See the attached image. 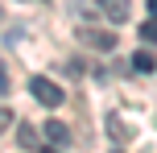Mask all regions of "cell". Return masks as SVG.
Segmentation results:
<instances>
[{"label": "cell", "mask_w": 157, "mask_h": 153, "mask_svg": "<svg viewBox=\"0 0 157 153\" xmlns=\"http://www.w3.org/2000/svg\"><path fill=\"white\" fill-rule=\"evenodd\" d=\"M46 137L54 141V145H66V141H71V132H66V124H58V120H50V124H46Z\"/></svg>", "instance_id": "5"}, {"label": "cell", "mask_w": 157, "mask_h": 153, "mask_svg": "<svg viewBox=\"0 0 157 153\" xmlns=\"http://www.w3.org/2000/svg\"><path fill=\"white\" fill-rule=\"evenodd\" d=\"M141 37L145 41H157V17H149V21L141 25Z\"/></svg>", "instance_id": "8"}, {"label": "cell", "mask_w": 157, "mask_h": 153, "mask_svg": "<svg viewBox=\"0 0 157 153\" xmlns=\"http://www.w3.org/2000/svg\"><path fill=\"white\" fill-rule=\"evenodd\" d=\"M4 83H8V79H4V66H0V91H4Z\"/></svg>", "instance_id": "10"}, {"label": "cell", "mask_w": 157, "mask_h": 153, "mask_svg": "<svg viewBox=\"0 0 157 153\" xmlns=\"http://www.w3.org/2000/svg\"><path fill=\"white\" fill-rule=\"evenodd\" d=\"M132 66H136L141 75H149V71H157V58L149 54V50H136V54H132Z\"/></svg>", "instance_id": "4"}, {"label": "cell", "mask_w": 157, "mask_h": 153, "mask_svg": "<svg viewBox=\"0 0 157 153\" xmlns=\"http://www.w3.org/2000/svg\"><path fill=\"white\" fill-rule=\"evenodd\" d=\"M78 37H83L87 46H99V50H112V46H116V33H99V29H83Z\"/></svg>", "instance_id": "2"}, {"label": "cell", "mask_w": 157, "mask_h": 153, "mask_svg": "<svg viewBox=\"0 0 157 153\" xmlns=\"http://www.w3.org/2000/svg\"><path fill=\"white\" fill-rule=\"evenodd\" d=\"M29 91H33V99H37V104H46V108H58L62 104V87H58V83H50V79H29Z\"/></svg>", "instance_id": "1"}, {"label": "cell", "mask_w": 157, "mask_h": 153, "mask_svg": "<svg viewBox=\"0 0 157 153\" xmlns=\"http://www.w3.org/2000/svg\"><path fill=\"white\" fill-rule=\"evenodd\" d=\"M17 145H21V149H41V137L29 128V124H25V128L17 132Z\"/></svg>", "instance_id": "6"}, {"label": "cell", "mask_w": 157, "mask_h": 153, "mask_svg": "<svg viewBox=\"0 0 157 153\" xmlns=\"http://www.w3.org/2000/svg\"><path fill=\"white\" fill-rule=\"evenodd\" d=\"M116 153H124V149H116Z\"/></svg>", "instance_id": "13"}, {"label": "cell", "mask_w": 157, "mask_h": 153, "mask_svg": "<svg viewBox=\"0 0 157 153\" xmlns=\"http://www.w3.org/2000/svg\"><path fill=\"white\" fill-rule=\"evenodd\" d=\"M37 153H54V149H46V145H41V149H37Z\"/></svg>", "instance_id": "12"}, {"label": "cell", "mask_w": 157, "mask_h": 153, "mask_svg": "<svg viewBox=\"0 0 157 153\" xmlns=\"http://www.w3.org/2000/svg\"><path fill=\"white\" fill-rule=\"evenodd\" d=\"M8 124H13V112H8V108H0V132H4Z\"/></svg>", "instance_id": "9"}, {"label": "cell", "mask_w": 157, "mask_h": 153, "mask_svg": "<svg viewBox=\"0 0 157 153\" xmlns=\"http://www.w3.org/2000/svg\"><path fill=\"white\" fill-rule=\"evenodd\" d=\"M149 13H153V17H157V0H149Z\"/></svg>", "instance_id": "11"}, {"label": "cell", "mask_w": 157, "mask_h": 153, "mask_svg": "<svg viewBox=\"0 0 157 153\" xmlns=\"http://www.w3.org/2000/svg\"><path fill=\"white\" fill-rule=\"evenodd\" d=\"M99 8L108 13V21H128V0H99Z\"/></svg>", "instance_id": "3"}, {"label": "cell", "mask_w": 157, "mask_h": 153, "mask_svg": "<svg viewBox=\"0 0 157 153\" xmlns=\"http://www.w3.org/2000/svg\"><path fill=\"white\" fill-rule=\"evenodd\" d=\"M108 132H112L116 141H128V137H132V128H124V124H120V116H108Z\"/></svg>", "instance_id": "7"}]
</instances>
